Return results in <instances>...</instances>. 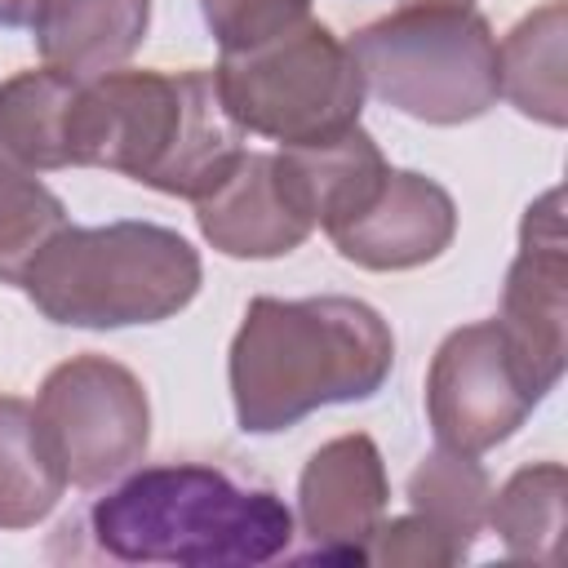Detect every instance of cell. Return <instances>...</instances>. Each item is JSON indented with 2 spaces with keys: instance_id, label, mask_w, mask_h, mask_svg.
<instances>
[{
  "instance_id": "cell-20",
  "label": "cell",
  "mask_w": 568,
  "mask_h": 568,
  "mask_svg": "<svg viewBox=\"0 0 568 568\" xmlns=\"http://www.w3.org/2000/svg\"><path fill=\"white\" fill-rule=\"evenodd\" d=\"M408 501L422 519H430L435 528H444L462 546H475V537L488 528L493 479L475 457L453 453V448H435L408 475Z\"/></svg>"
},
{
  "instance_id": "cell-1",
  "label": "cell",
  "mask_w": 568,
  "mask_h": 568,
  "mask_svg": "<svg viewBox=\"0 0 568 568\" xmlns=\"http://www.w3.org/2000/svg\"><path fill=\"white\" fill-rule=\"evenodd\" d=\"M395 368L390 324L359 297H253L226 355L235 422L275 435L328 404L373 399Z\"/></svg>"
},
{
  "instance_id": "cell-10",
  "label": "cell",
  "mask_w": 568,
  "mask_h": 568,
  "mask_svg": "<svg viewBox=\"0 0 568 568\" xmlns=\"http://www.w3.org/2000/svg\"><path fill=\"white\" fill-rule=\"evenodd\" d=\"M564 195L550 186L528 204L519 222V253L506 271L501 288V324L519 342V351L537 364V373L559 386L564 377V333H568V253H564Z\"/></svg>"
},
{
  "instance_id": "cell-4",
  "label": "cell",
  "mask_w": 568,
  "mask_h": 568,
  "mask_svg": "<svg viewBox=\"0 0 568 568\" xmlns=\"http://www.w3.org/2000/svg\"><path fill=\"white\" fill-rule=\"evenodd\" d=\"M204 266L186 235L160 222L62 226L22 271L31 306L67 328L160 324L191 306Z\"/></svg>"
},
{
  "instance_id": "cell-2",
  "label": "cell",
  "mask_w": 568,
  "mask_h": 568,
  "mask_svg": "<svg viewBox=\"0 0 568 568\" xmlns=\"http://www.w3.org/2000/svg\"><path fill=\"white\" fill-rule=\"evenodd\" d=\"M67 155L75 169H111L160 195L200 200L244 155V129L209 67H115L80 80Z\"/></svg>"
},
{
  "instance_id": "cell-3",
  "label": "cell",
  "mask_w": 568,
  "mask_h": 568,
  "mask_svg": "<svg viewBox=\"0 0 568 568\" xmlns=\"http://www.w3.org/2000/svg\"><path fill=\"white\" fill-rule=\"evenodd\" d=\"M89 532L120 564L253 568L288 550L293 510L280 493L204 462H160L124 475L89 506Z\"/></svg>"
},
{
  "instance_id": "cell-22",
  "label": "cell",
  "mask_w": 568,
  "mask_h": 568,
  "mask_svg": "<svg viewBox=\"0 0 568 568\" xmlns=\"http://www.w3.org/2000/svg\"><path fill=\"white\" fill-rule=\"evenodd\" d=\"M470 555V546H462L457 537H448L444 528H435L430 519L399 515V519H382L373 541H368V564H413V568H448L462 564Z\"/></svg>"
},
{
  "instance_id": "cell-19",
  "label": "cell",
  "mask_w": 568,
  "mask_h": 568,
  "mask_svg": "<svg viewBox=\"0 0 568 568\" xmlns=\"http://www.w3.org/2000/svg\"><path fill=\"white\" fill-rule=\"evenodd\" d=\"M67 226V204L0 133V284H22L31 257Z\"/></svg>"
},
{
  "instance_id": "cell-7",
  "label": "cell",
  "mask_w": 568,
  "mask_h": 568,
  "mask_svg": "<svg viewBox=\"0 0 568 568\" xmlns=\"http://www.w3.org/2000/svg\"><path fill=\"white\" fill-rule=\"evenodd\" d=\"M555 386L519 351L501 320L453 328L426 368V417L439 448L479 457L506 444Z\"/></svg>"
},
{
  "instance_id": "cell-18",
  "label": "cell",
  "mask_w": 568,
  "mask_h": 568,
  "mask_svg": "<svg viewBox=\"0 0 568 568\" xmlns=\"http://www.w3.org/2000/svg\"><path fill=\"white\" fill-rule=\"evenodd\" d=\"M564 497H568V470L559 462H528L493 493L488 528L501 537L506 555L555 564L564 537Z\"/></svg>"
},
{
  "instance_id": "cell-9",
  "label": "cell",
  "mask_w": 568,
  "mask_h": 568,
  "mask_svg": "<svg viewBox=\"0 0 568 568\" xmlns=\"http://www.w3.org/2000/svg\"><path fill=\"white\" fill-rule=\"evenodd\" d=\"M390 479L373 435L351 430L320 444L297 479V519L315 559L368 564V541L386 519Z\"/></svg>"
},
{
  "instance_id": "cell-6",
  "label": "cell",
  "mask_w": 568,
  "mask_h": 568,
  "mask_svg": "<svg viewBox=\"0 0 568 568\" xmlns=\"http://www.w3.org/2000/svg\"><path fill=\"white\" fill-rule=\"evenodd\" d=\"M213 75L231 120L280 146L333 138L364 111V75L346 40L315 18L257 49L222 53Z\"/></svg>"
},
{
  "instance_id": "cell-15",
  "label": "cell",
  "mask_w": 568,
  "mask_h": 568,
  "mask_svg": "<svg viewBox=\"0 0 568 568\" xmlns=\"http://www.w3.org/2000/svg\"><path fill=\"white\" fill-rule=\"evenodd\" d=\"M564 40H568V9L564 0H546L541 9L524 13L497 44L501 93L515 102L519 115L550 124V129H564L568 120Z\"/></svg>"
},
{
  "instance_id": "cell-5",
  "label": "cell",
  "mask_w": 568,
  "mask_h": 568,
  "mask_svg": "<svg viewBox=\"0 0 568 568\" xmlns=\"http://www.w3.org/2000/svg\"><path fill=\"white\" fill-rule=\"evenodd\" d=\"M364 93L426 124L479 120L501 98L497 36L475 9H395L346 40Z\"/></svg>"
},
{
  "instance_id": "cell-8",
  "label": "cell",
  "mask_w": 568,
  "mask_h": 568,
  "mask_svg": "<svg viewBox=\"0 0 568 568\" xmlns=\"http://www.w3.org/2000/svg\"><path fill=\"white\" fill-rule=\"evenodd\" d=\"M36 422L75 488H102L129 475L151 444V399L142 377L93 351L49 368L36 395Z\"/></svg>"
},
{
  "instance_id": "cell-21",
  "label": "cell",
  "mask_w": 568,
  "mask_h": 568,
  "mask_svg": "<svg viewBox=\"0 0 568 568\" xmlns=\"http://www.w3.org/2000/svg\"><path fill=\"white\" fill-rule=\"evenodd\" d=\"M200 13L222 53H244L306 22L311 0H200Z\"/></svg>"
},
{
  "instance_id": "cell-11",
  "label": "cell",
  "mask_w": 568,
  "mask_h": 568,
  "mask_svg": "<svg viewBox=\"0 0 568 568\" xmlns=\"http://www.w3.org/2000/svg\"><path fill=\"white\" fill-rule=\"evenodd\" d=\"M457 235V204L453 195L413 169H386L377 195L328 240L337 253L364 271H413L435 262Z\"/></svg>"
},
{
  "instance_id": "cell-17",
  "label": "cell",
  "mask_w": 568,
  "mask_h": 568,
  "mask_svg": "<svg viewBox=\"0 0 568 568\" xmlns=\"http://www.w3.org/2000/svg\"><path fill=\"white\" fill-rule=\"evenodd\" d=\"M80 75L58 67H31L0 84V133L4 142L36 169H71L67 155V129L75 106Z\"/></svg>"
},
{
  "instance_id": "cell-14",
  "label": "cell",
  "mask_w": 568,
  "mask_h": 568,
  "mask_svg": "<svg viewBox=\"0 0 568 568\" xmlns=\"http://www.w3.org/2000/svg\"><path fill=\"white\" fill-rule=\"evenodd\" d=\"M151 27V0H36L31 40L44 67L93 80L124 67Z\"/></svg>"
},
{
  "instance_id": "cell-16",
  "label": "cell",
  "mask_w": 568,
  "mask_h": 568,
  "mask_svg": "<svg viewBox=\"0 0 568 568\" xmlns=\"http://www.w3.org/2000/svg\"><path fill=\"white\" fill-rule=\"evenodd\" d=\"M67 493V475L44 444L36 404L0 395V528H36Z\"/></svg>"
},
{
  "instance_id": "cell-12",
  "label": "cell",
  "mask_w": 568,
  "mask_h": 568,
  "mask_svg": "<svg viewBox=\"0 0 568 568\" xmlns=\"http://www.w3.org/2000/svg\"><path fill=\"white\" fill-rule=\"evenodd\" d=\"M191 204L200 235L226 257H284L315 231L275 169V151H244L231 173Z\"/></svg>"
},
{
  "instance_id": "cell-13",
  "label": "cell",
  "mask_w": 568,
  "mask_h": 568,
  "mask_svg": "<svg viewBox=\"0 0 568 568\" xmlns=\"http://www.w3.org/2000/svg\"><path fill=\"white\" fill-rule=\"evenodd\" d=\"M275 169L302 209V217L320 231H337L351 222L386 182V155L373 142L364 124H351L333 138L302 142V146H280Z\"/></svg>"
},
{
  "instance_id": "cell-24",
  "label": "cell",
  "mask_w": 568,
  "mask_h": 568,
  "mask_svg": "<svg viewBox=\"0 0 568 568\" xmlns=\"http://www.w3.org/2000/svg\"><path fill=\"white\" fill-rule=\"evenodd\" d=\"M395 4H399V0H395Z\"/></svg>"
},
{
  "instance_id": "cell-23",
  "label": "cell",
  "mask_w": 568,
  "mask_h": 568,
  "mask_svg": "<svg viewBox=\"0 0 568 568\" xmlns=\"http://www.w3.org/2000/svg\"><path fill=\"white\" fill-rule=\"evenodd\" d=\"M36 0H0V27H31Z\"/></svg>"
}]
</instances>
